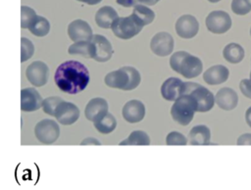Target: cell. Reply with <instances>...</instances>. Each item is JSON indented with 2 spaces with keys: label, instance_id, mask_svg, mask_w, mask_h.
I'll use <instances>...</instances> for the list:
<instances>
[{
  "label": "cell",
  "instance_id": "obj_24",
  "mask_svg": "<svg viewBox=\"0 0 251 190\" xmlns=\"http://www.w3.org/2000/svg\"><path fill=\"white\" fill-rule=\"evenodd\" d=\"M131 15L142 26L151 24L155 18V13L150 8H148L143 4L135 5L133 7V11Z\"/></svg>",
  "mask_w": 251,
  "mask_h": 190
},
{
  "label": "cell",
  "instance_id": "obj_4",
  "mask_svg": "<svg viewBox=\"0 0 251 190\" xmlns=\"http://www.w3.org/2000/svg\"><path fill=\"white\" fill-rule=\"evenodd\" d=\"M198 106L194 98L189 94L180 95L171 108V115L174 120L180 125H187L193 119Z\"/></svg>",
  "mask_w": 251,
  "mask_h": 190
},
{
  "label": "cell",
  "instance_id": "obj_36",
  "mask_svg": "<svg viewBox=\"0 0 251 190\" xmlns=\"http://www.w3.org/2000/svg\"><path fill=\"white\" fill-rule=\"evenodd\" d=\"M116 2L123 7L128 8V7H134L135 5H137L139 0H116Z\"/></svg>",
  "mask_w": 251,
  "mask_h": 190
},
{
  "label": "cell",
  "instance_id": "obj_18",
  "mask_svg": "<svg viewBox=\"0 0 251 190\" xmlns=\"http://www.w3.org/2000/svg\"><path fill=\"white\" fill-rule=\"evenodd\" d=\"M215 102L221 109L225 111H230L237 106L238 96L233 89L229 87H224L217 92L215 96Z\"/></svg>",
  "mask_w": 251,
  "mask_h": 190
},
{
  "label": "cell",
  "instance_id": "obj_21",
  "mask_svg": "<svg viewBox=\"0 0 251 190\" xmlns=\"http://www.w3.org/2000/svg\"><path fill=\"white\" fill-rule=\"evenodd\" d=\"M118 18V13L111 6H103L95 14V22L102 28H110L114 21Z\"/></svg>",
  "mask_w": 251,
  "mask_h": 190
},
{
  "label": "cell",
  "instance_id": "obj_12",
  "mask_svg": "<svg viewBox=\"0 0 251 190\" xmlns=\"http://www.w3.org/2000/svg\"><path fill=\"white\" fill-rule=\"evenodd\" d=\"M199 30V24L195 17L191 15L180 16L176 23V31L178 36L184 39L194 37Z\"/></svg>",
  "mask_w": 251,
  "mask_h": 190
},
{
  "label": "cell",
  "instance_id": "obj_25",
  "mask_svg": "<svg viewBox=\"0 0 251 190\" xmlns=\"http://www.w3.org/2000/svg\"><path fill=\"white\" fill-rule=\"evenodd\" d=\"M223 56L228 63L237 64L244 58V49L237 43H229L224 48Z\"/></svg>",
  "mask_w": 251,
  "mask_h": 190
},
{
  "label": "cell",
  "instance_id": "obj_40",
  "mask_svg": "<svg viewBox=\"0 0 251 190\" xmlns=\"http://www.w3.org/2000/svg\"><path fill=\"white\" fill-rule=\"evenodd\" d=\"M77 1L86 3V4H88V5H96V4L100 3L102 0H77Z\"/></svg>",
  "mask_w": 251,
  "mask_h": 190
},
{
  "label": "cell",
  "instance_id": "obj_23",
  "mask_svg": "<svg viewBox=\"0 0 251 190\" xmlns=\"http://www.w3.org/2000/svg\"><path fill=\"white\" fill-rule=\"evenodd\" d=\"M71 55H81L84 58H94V45L90 40H81L75 42L68 49Z\"/></svg>",
  "mask_w": 251,
  "mask_h": 190
},
{
  "label": "cell",
  "instance_id": "obj_29",
  "mask_svg": "<svg viewBox=\"0 0 251 190\" xmlns=\"http://www.w3.org/2000/svg\"><path fill=\"white\" fill-rule=\"evenodd\" d=\"M36 16L37 15L32 8L23 5L21 7V27L28 28L29 24L35 19Z\"/></svg>",
  "mask_w": 251,
  "mask_h": 190
},
{
  "label": "cell",
  "instance_id": "obj_41",
  "mask_svg": "<svg viewBox=\"0 0 251 190\" xmlns=\"http://www.w3.org/2000/svg\"><path fill=\"white\" fill-rule=\"evenodd\" d=\"M209 2H212V3H217V2H219L220 0H208Z\"/></svg>",
  "mask_w": 251,
  "mask_h": 190
},
{
  "label": "cell",
  "instance_id": "obj_17",
  "mask_svg": "<svg viewBox=\"0 0 251 190\" xmlns=\"http://www.w3.org/2000/svg\"><path fill=\"white\" fill-rule=\"evenodd\" d=\"M108 113V103L105 99L96 97L91 99L84 110L85 118L90 121H96Z\"/></svg>",
  "mask_w": 251,
  "mask_h": 190
},
{
  "label": "cell",
  "instance_id": "obj_31",
  "mask_svg": "<svg viewBox=\"0 0 251 190\" xmlns=\"http://www.w3.org/2000/svg\"><path fill=\"white\" fill-rule=\"evenodd\" d=\"M231 10L236 15H246L251 11V0H232Z\"/></svg>",
  "mask_w": 251,
  "mask_h": 190
},
{
  "label": "cell",
  "instance_id": "obj_32",
  "mask_svg": "<svg viewBox=\"0 0 251 190\" xmlns=\"http://www.w3.org/2000/svg\"><path fill=\"white\" fill-rule=\"evenodd\" d=\"M62 101H63V99L58 97V96H51V97H48V98L44 99L43 100V105H42L44 113L49 115V116L54 117L56 109Z\"/></svg>",
  "mask_w": 251,
  "mask_h": 190
},
{
  "label": "cell",
  "instance_id": "obj_13",
  "mask_svg": "<svg viewBox=\"0 0 251 190\" xmlns=\"http://www.w3.org/2000/svg\"><path fill=\"white\" fill-rule=\"evenodd\" d=\"M43 105V99L33 87L24 88L21 91V110L24 112H33Z\"/></svg>",
  "mask_w": 251,
  "mask_h": 190
},
{
  "label": "cell",
  "instance_id": "obj_30",
  "mask_svg": "<svg viewBox=\"0 0 251 190\" xmlns=\"http://www.w3.org/2000/svg\"><path fill=\"white\" fill-rule=\"evenodd\" d=\"M34 53V46L33 43L25 38L22 37L21 38V62H25L28 59H30L33 56Z\"/></svg>",
  "mask_w": 251,
  "mask_h": 190
},
{
  "label": "cell",
  "instance_id": "obj_11",
  "mask_svg": "<svg viewBox=\"0 0 251 190\" xmlns=\"http://www.w3.org/2000/svg\"><path fill=\"white\" fill-rule=\"evenodd\" d=\"M54 117L63 125L73 124L79 118V110L75 104L63 100L58 105Z\"/></svg>",
  "mask_w": 251,
  "mask_h": 190
},
{
  "label": "cell",
  "instance_id": "obj_10",
  "mask_svg": "<svg viewBox=\"0 0 251 190\" xmlns=\"http://www.w3.org/2000/svg\"><path fill=\"white\" fill-rule=\"evenodd\" d=\"M174 38L173 36L165 31L156 33L150 42V48L152 52L160 57H166L171 55L174 50Z\"/></svg>",
  "mask_w": 251,
  "mask_h": 190
},
{
  "label": "cell",
  "instance_id": "obj_42",
  "mask_svg": "<svg viewBox=\"0 0 251 190\" xmlns=\"http://www.w3.org/2000/svg\"><path fill=\"white\" fill-rule=\"evenodd\" d=\"M250 79H251V71H250Z\"/></svg>",
  "mask_w": 251,
  "mask_h": 190
},
{
  "label": "cell",
  "instance_id": "obj_14",
  "mask_svg": "<svg viewBox=\"0 0 251 190\" xmlns=\"http://www.w3.org/2000/svg\"><path fill=\"white\" fill-rule=\"evenodd\" d=\"M94 45V60L97 62H107L109 61L114 53L110 41L103 35L94 34L91 38Z\"/></svg>",
  "mask_w": 251,
  "mask_h": 190
},
{
  "label": "cell",
  "instance_id": "obj_28",
  "mask_svg": "<svg viewBox=\"0 0 251 190\" xmlns=\"http://www.w3.org/2000/svg\"><path fill=\"white\" fill-rule=\"evenodd\" d=\"M150 138L146 132L142 130H134L132 131L129 136L122 141L120 145H149Z\"/></svg>",
  "mask_w": 251,
  "mask_h": 190
},
{
  "label": "cell",
  "instance_id": "obj_16",
  "mask_svg": "<svg viewBox=\"0 0 251 190\" xmlns=\"http://www.w3.org/2000/svg\"><path fill=\"white\" fill-rule=\"evenodd\" d=\"M122 114L127 122L136 123L143 119L145 116V107L139 100H130L123 107Z\"/></svg>",
  "mask_w": 251,
  "mask_h": 190
},
{
  "label": "cell",
  "instance_id": "obj_26",
  "mask_svg": "<svg viewBox=\"0 0 251 190\" xmlns=\"http://www.w3.org/2000/svg\"><path fill=\"white\" fill-rule=\"evenodd\" d=\"M33 35L42 37L48 34L50 30V24L47 19L41 16H36L35 19L31 22L27 28Z\"/></svg>",
  "mask_w": 251,
  "mask_h": 190
},
{
  "label": "cell",
  "instance_id": "obj_33",
  "mask_svg": "<svg viewBox=\"0 0 251 190\" xmlns=\"http://www.w3.org/2000/svg\"><path fill=\"white\" fill-rule=\"evenodd\" d=\"M166 144L167 145H186L187 139L183 134L177 131H172L166 137Z\"/></svg>",
  "mask_w": 251,
  "mask_h": 190
},
{
  "label": "cell",
  "instance_id": "obj_15",
  "mask_svg": "<svg viewBox=\"0 0 251 190\" xmlns=\"http://www.w3.org/2000/svg\"><path fill=\"white\" fill-rule=\"evenodd\" d=\"M69 37L75 41L90 40L93 36L90 25L83 20H75L68 25Z\"/></svg>",
  "mask_w": 251,
  "mask_h": 190
},
{
  "label": "cell",
  "instance_id": "obj_2",
  "mask_svg": "<svg viewBox=\"0 0 251 190\" xmlns=\"http://www.w3.org/2000/svg\"><path fill=\"white\" fill-rule=\"evenodd\" d=\"M170 66L176 72L185 78L198 76L203 70L201 60L185 51H177L170 58Z\"/></svg>",
  "mask_w": 251,
  "mask_h": 190
},
{
  "label": "cell",
  "instance_id": "obj_43",
  "mask_svg": "<svg viewBox=\"0 0 251 190\" xmlns=\"http://www.w3.org/2000/svg\"><path fill=\"white\" fill-rule=\"evenodd\" d=\"M250 34H251V29H250Z\"/></svg>",
  "mask_w": 251,
  "mask_h": 190
},
{
  "label": "cell",
  "instance_id": "obj_27",
  "mask_svg": "<svg viewBox=\"0 0 251 190\" xmlns=\"http://www.w3.org/2000/svg\"><path fill=\"white\" fill-rule=\"evenodd\" d=\"M93 124L98 132L102 134H108L111 133L116 128L117 120L112 114L107 113L105 116L94 121Z\"/></svg>",
  "mask_w": 251,
  "mask_h": 190
},
{
  "label": "cell",
  "instance_id": "obj_8",
  "mask_svg": "<svg viewBox=\"0 0 251 190\" xmlns=\"http://www.w3.org/2000/svg\"><path fill=\"white\" fill-rule=\"evenodd\" d=\"M231 19L225 11H213L206 18V26L209 31L217 34L225 33L231 27Z\"/></svg>",
  "mask_w": 251,
  "mask_h": 190
},
{
  "label": "cell",
  "instance_id": "obj_3",
  "mask_svg": "<svg viewBox=\"0 0 251 190\" xmlns=\"http://www.w3.org/2000/svg\"><path fill=\"white\" fill-rule=\"evenodd\" d=\"M140 80V73L133 67H123L120 70L107 73L104 78L107 86L126 91L136 88Z\"/></svg>",
  "mask_w": 251,
  "mask_h": 190
},
{
  "label": "cell",
  "instance_id": "obj_20",
  "mask_svg": "<svg viewBox=\"0 0 251 190\" xmlns=\"http://www.w3.org/2000/svg\"><path fill=\"white\" fill-rule=\"evenodd\" d=\"M183 82L177 77H170L161 86V94L165 100L176 101L181 92Z\"/></svg>",
  "mask_w": 251,
  "mask_h": 190
},
{
  "label": "cell",
  "instance_id": "obj_7",
  "mask_svg": "<svg viewBox=\"0 0 251 190\" xmlns=\"http://www.w3.org/2000/svg\"><path fill=\"white\" fill-rule=\"evenodd\" d=\"M34 133L36 138L41 143L52 144L58 139L60 135V128L55 120L45 119L36 123L34 127Z\"/></svg>",
  "mask_w": 251,
  "mask_h": 190
},
{
  "label": "cell",
  "instance_id": "obj_22",
  "mask_svg": "<svg viewBox=\"0 0 251 190\" xmlns=\"http://www.w3.org/2000/svg\"><path fill=\"white\" fill-rule=\"evenodd\" d=\"M211 139L210 129L203 124L191 128L188 134V141L191 145H208Z\"/></svg>",
  "mask_w": 251,
  "mask_h": 190
},
{
  "label": "cell",
  "instance_id": "obj_5",
  "mask_svg": "<svg viewBox=\"0 0 251 190\" xmlns=\"http://www.w3.org/2000/svg\"><path fill=\"white\" fill-rule=\"evenodd\" d=\"M189 94L197 103V112L205 113L210 111L215 104V97L213 93L206 87L195 82H183L180 95Z\"/></svg>",
  "mask_w": 251,
  "mask_h": 190
},
{
  "label": "cell",
  "instance_id": "obj_38",
  "mask_svg": "<svg viewBox=\"0 0 251 190\" xmlns=\"http://www.w3.org/2000/svg\"><path fill=\"white\" fill-rule=\"evenodd\" d=\"M245 120L247 124L251 127V107H249L245 113Z\"/></svg>",
  "mask_w": 251,
  "mask_h": 190
},
{
  "label": "cell",
  "instance_id": "obj_35",
  "mask_svg": "<svg viewBox=\"0 0 251 190\" xmlns=\"http://www.w3.org/2000/svg\"><path fill=\"white\" fill-rule=\"evenodd\" d=\"M237 145H251V133H244L237 139Z\"/></svg>",
  "mask_w": 251,
  "mask_h": 190
},
{
  "label": "cell",
  "instance_id": "obj_19",
  "mask_svg": "<svg viewBox=\"0 0 251 190\" xmlns=\"http://www.w3.org/2000/svg\"><path fill=\"white\" fill-rule=\"evenodd\" d=\"M229 71L223 65H216L209 68L203 74V79L210 85H218L227 80Z\"/></svg>",
  "mask_w": 251,
  "mask_h": 190
},
{
  "label": "cell",
  "instance_id": "obj_9",
  "mask_svg": "<svg viewBox=\"0 0 251 190\" xmlns=\"http://www.w3.org/2000/svg\"><path fill=\"white\" fill-rule=\"evenodd\" d=\"M25 76L33 86H43L47 83L49 77V69L41 61L31 63L25 70Z\"/></svg>",
  "mask_w": 251,
  "mask_h": 190
},
{
  "label": "cell",
  "instance_id": "obj_34",
  "mask_svg": "<svg viewBox=\"0 0 251 190\" xmlns=\"http://www.w3.org/2000/svg\"><path fill=\"white\" fill-rule=\"evenodd\" d=\"M239 87H240V90L242 92V94L251 99V79H247V78H244L240 81V84H239Z\"/></svg>",
  "mask_w": 251,
  "mask_h": 190
},
{
  "label": "cell",
  "instance_id": "obj_1",
  "mask_svg": "<svg viewBox=\"0 0 251 190\" xmlns=\"http://www.w3.org/2000/svg\"><path fill=\"white\" fill-rule=\"evenodd\" d=\"M87 68L78 61L71 60L61 64L54 75L56 85L65 93L77 94L86 88L89 83Z\"/></svg>",
  "mask_w": 251,
  "mask_h": 190
},
{
  "label": "cell",
  "instance_id": "obj_6",
  "mask_svg": "<svg viewBox=\"0 0 251 190\" xmlns=\"http://www.w3.org/2000/svg\"><path fill=\"white\" fill-rule=\"evenodd\" d=\"M142 27L143 26L135 20V18L130 15L116 19L111 26V29L117 37L126 40L137 35L141 31Z\"/></svg>",
  "mask_w": 251,
  "mask_h": 190
},
{
  "label": "cell",
  "instance_id": "obj_39",
  "mask_svg": "<svg viewBox=\"0 0 251 190\" xmlns=\"http://www.w3.org/2000/svg\"><path fill=\"white\" fill-rule=\"evenodd\" d=\"M160 0H139V2L141 4H145V5H149V6H152V5H155L157 2H159Z\"/></svg>",
  "mask_w": 251,
  "mask_h": 190
},
{
  "label": "cell",
  "instance_id": "obj_37",
  "mask_svg": "<svg viewBox=\"0 0 251 190\" xmlns=\"http://www.w3.org/2000/svg\"><path fill=\"white\" fill-rule=\"evenodd\" d=\"M80 144L81 145H89V144H91V145H100V142L97 139H95V138L88 137V138L84 139Z\"/></svg>",
  "mask_w": 251,
  "mask_h": 190
}]
</instances>
